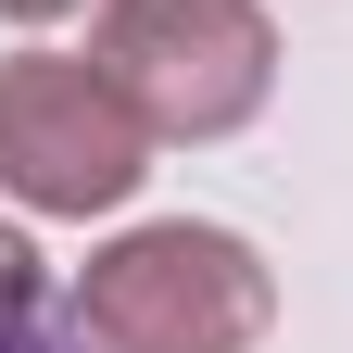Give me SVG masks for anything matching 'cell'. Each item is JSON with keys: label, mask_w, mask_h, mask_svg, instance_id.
<instances>
[{"label": "cell", "mask_w": 353, "mask_h": 353, "mask_svg": "<svg viewBox=\"0 0 353 353\" xmlns=\"http://www.w3.org/2000/svg\"><path fill=\"white\" fill-rule=\"evenodd\" d=\"M76 316L114 353H240L265 328V278H252V252L214 240V228H152V240H126L101 278H88Z\"/></svg>", "instance_id": "cell-1"}, {"label": "cell", "mask_w": 353, "mask_h": 353, "mask_svg": "<svg viewBox=\"0 0 353 353\" xmlns=\"http://www.w3.org/2000/svg\"><path fill=\"white\" fill-rule=\"evenodd\" d=\"M101 76L139 101V126L202 139V126H240L265 101V26L240 0H126L101 38Z\"/></svg>", "instance_id": "cell-2"}, {"label": "cell", "mask_w": 353, "mask_h": 353, "mask_svg": "<svg viewBox=\"0 0 353 353\" xmlns=\"http://www.w3.org/2000/svg\"><path fill=\"white\" fill-rule=\"evenodd\" d=\"M0 176L51 214H88V202H126L139 190V101L88 63H13L0 76Z\"/></svg>", "instance_id": "cell-3"}, {"label": "cell", "mask_w": 353, "mask_h": 353, "mask_svg": "<svg viewBox=\"0 0 353 353\" xmlns=\"http://www.w3.org/2000/svg\"><path fill=\"white\" fill-rule=\"evenodd\" d=\"M26 303H38V278H26V240H0V328H13Z\"/></svg>", "instance_id": "cell-4"}, {"label": "cell", "mask_w": 353, "mask_h": 353, "mask_svg": "<svg viewBox=\"0 0 353 353\" xmlns=\"http://www.w3.org/2000/svg\"><path fill=\"white\" fill-rule=\"evenodd\" d=\"M13 13H63V0H13Z\"/></svg>", "instance_id": "cell-5"}]
</instances>
